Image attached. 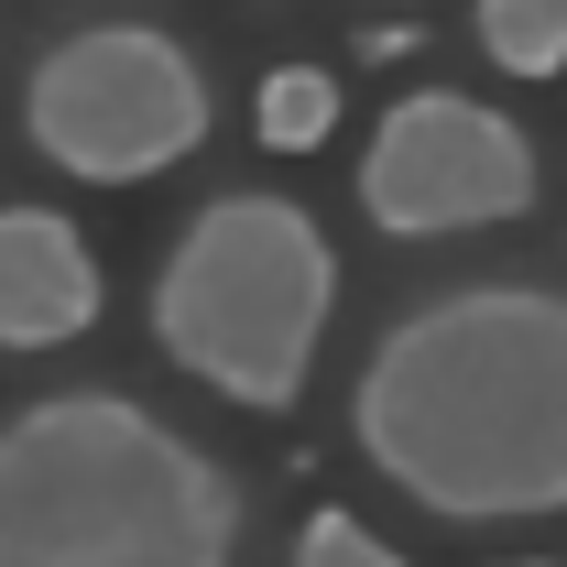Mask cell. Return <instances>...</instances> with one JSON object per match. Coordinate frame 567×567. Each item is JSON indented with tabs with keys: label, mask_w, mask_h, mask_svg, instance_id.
<instances>
[{
	"label": "cell",
	"mask_w": 567,
	"mask_h": 567,
	"mask_svg": "<svg viewBox=\"0 0 567 567\" xmlns=\"http://www.w3.org/2000/svg\"><path fill=\"white\" fill-rule=\"evenodd\" d=\"M110 284L99 251L76 240V218L55 208H0V350H66L99 328Z\"/></svg>",
	"instance_id": "6"
},
{
	"label": "cell",
	"mask_w": 567,
	"mask_h": 567,
	"mask_svg": "<svg viewBox=\"0 0 567 567\" xmlns=\"http://www.w3.org/2000/svg\"><path fill=\"white\" fill-rule=\"evenodd\" d=\"M295 567H404L360 513H306V535H295Z\"/></svg>",
	"instance_id": "9"
},
{
	"label": "cell",
	"mask_w": 567,
	"mask_h": 567,
	"mask_svg": "<svg viewBox=\"0 0 567 567\" xmlns=\"http://www.w3.org/2000/svg\"><path fill=\"white\" fill-rule=\"evenodd\" d=\"M22 132L76 186H153L208 142V76L164 22H87L44 44L22 87Z\"/></svg>",
	"instance_id": "4"
},
{
	"label": "cell",
	"mask_w": 567,
	"mask_h": 567,
	"mask_svg": "<svg viewBox=\"0 0 567 567\" xmlns=\"http://www.w3.org/2000/svg\"><path fill=\"white\" fill-rule=\"evenodd\" d=\"M360 208L382 240H458L535 208V142L458 87H404L360 153Z\"/></svg>",
	"instance_id": "5"
},
{
	"label": "cell",
	"mask_w": 567,
	"mask_h": 567,
	"mask_svg": "<svg viewBox=\"0 0 567 567\" xmlns=\"http://www.w3.org/2000/svg\"><path fill=\"white\" fill-rule=\"evenodd\" d=\"M240 481L132 393L0 415V567H229Z\"/></svg>",
	"instance_id": "2"
},
{
	"label": "cell",
	"mask_w": 567,
	"mask_h": 567,
	"mask_svg": "<svg viewBox=\"0 0 567 567\" xmlns=\"http://www.w3.org/2000/svg\"><path fill=\"white\" fill-rule=\"evenodd\" d=\"M251 121H262L274 153H317L328 121H339V87H328L317 66H284V76H262V110H251Z\"/></svg>",
	"instance_id": "8"
},
{
	"label": "cell",
	"mask_w": 567,
	"mask_h": 567,
	"mask_svg": "<svg viewBox=\"0 0 567 567\" xmlns=\"http://www.w3.org/2000/svg\"><path fill=\"white\" fill-rule=\"evenodd\" d=\"M350 436L436 524L567 513V284H458L393 317Z\"/></svg>",
	"instance_id": "1"
},
{
	"label": "cell",
	"mask_w": 567,
	"mask_h": 567,
	"mask_svg": "<svg viewBox=\"0 0 567 567\" xmlns=\"http://www.w3.org/2000/svg\"><path fill=\"white\" fill-rule=\"evenodd\" d=\"M470 22L502 76H567V0H481Z\"/></svg>",
	"instance_id": "7"
},
{
	"label": "cell",
	"mask_w": 567,
	"mask_h": 567,
	"mask_svg": "<svg viewBox=\"0 0 567 567\" xmlns=\"http://www.w3.org/2000/svg\"><path fill=\"white\" fill-rule=\"evenodd\" d=\"M524 567H535V557H524Z\"/></svg>",
	"instance_id": "10"
},
{
	"label": "cell",
	"mask_w": 567,
	"mask_h": 567,
	"mask_svg": "<svg viewBox=\"0 0 567 567\" xmlns=\"http://www.w3.org/2000/svg\"><path fill=\"white\" fill-rule=\"evenodd\" d=\"M339 306V251L317 208H295L274 186H240L175 229L164 274H153V339L186 382H208L240 415H284L317 371Z\"/></svg>",
	"instance_id": "3"
}]
</instances>
